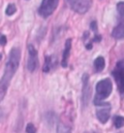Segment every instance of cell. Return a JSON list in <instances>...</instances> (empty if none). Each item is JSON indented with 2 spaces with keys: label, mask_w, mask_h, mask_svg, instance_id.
<instances>
[{
  "label": "cell",
  "mask_w": 124,
  "mask_h": 133,
  "mask_svg": "<svg viewBox=\"0 0 124 133\" xmlns=\"http://www.w3.org/2000/svg\"><path fill=\"white\" fill-rule=\"evenodd\" d=\"M20 61V50L18 48H13L9 55V59L6 63L5 71H4L3 77L0 81V85L8 89V87L10 85L12 78L14 77L15 73L17 72Z\"/></svg>",
  "instance_id": "6da1fadb"
},
{
  "label": "cell",
  "mask_w": 124,
  "mask_h": 133,
  "mask_svg": "<svg viewBox=\"0 0 124 133\" xmlns=\"http://www.w3.org/2000/svg\"><path fill=\"white\" fill-rule=\"evenodd\" d=\"M113 91V84L109 79H103L99 81L96 85V94L94 96V102L95 105H100L103 103V101L107 99L111 93Z\"/></svg>",
  "instance_id": "7a4b0ae2"
},
{
  "label": "cell",
  "mask_w": 124,
  "mask_h": 133,
  "mask_svg": "<svg viewBox=\"0 0 124 133\" xmlns=\"http://www.w3.org/2000/svg\"><path fill=\"white\" fill-rule=\"evenodd\" d=\"M115 83L117 85L118 91L121 95L124 94V59H121L119 61H117L115 64L114 69L112 72Z\"/></svg>",
  "instance_id": "3957f363"
},
{
  "label": "cell",
  "mask_w": 124,
  "mask_h": 133,
  "mask_svg": "<svg viewBox=\"0 0 124 133\" xmlns=\"http://www.w3.org/2000/svg\"><path fill=\"white\" fill-rule=\"evenodd\" d=\"M58 4L59 0H43L38 9V13L42 18L47 19L54 13L58 7Z\"/></svg>",
  "instance_id": "277c9868"
},
{
  "label": "cell",
  "mask_w": 124,
  "mask_h": 133,
  "mask_svg": "<svg viewBox=\"0 0 124 133\" xmlns=\"http://www.w3.org/2000/svg\"><path fill=\"white\" fill-rule=\"evenodd\" d=\"M69 7L78 14H85L91 8L92 0H66Z\"/></svg>",
  "instance_id": "5b68a950"
},
{
  "label": "cell",
  "mask_w": 124,
  "mask_h": 133,
  "mask_svg": "<svg viewBox=\"0 0 124 133\" xmlns=\"http://www.w3.org/2000/svg\"><path fill=\"white\" fill-rule=\"evenodd\" d=\"M28 59H27V69L30 72H33L37 69L38 64H39V59H38V52L34 48L33 45H28Z\"/></svg>",
  "instance_id": "8992f818"
},
{
  "label": "cell",
  "mask_w": 124,
  "mask_h": 133,
  "mask_svg": "<svg viewBox=\"0 0 124 133\" xmlns=\"http://www.w3.org/2000/svg\"><path fill=\"white\" fill-rule=\"evenodd\" d=\"M111 115V105L109 103H101L96 110V116L101 123H106Z\"/></svg>",
  "instance_id": "52a82bcc"
},
{
  "label": "cell",
  "mask_w": 124,
  "mask_h": 133,
  "mask_svg": "<svg viewBox=\"0 0 124 133\" xmlns=\"http://www.w3.org/2000/svg\"><path fill=\"white\" fill-rule=\"evenodd\" d=\"M90 88H89V76L88 74H84L82 76V103L84 106H87L90 98Z\"/></svg>",
  "instance_id": "ba28073f"
},
{
  "label": "cell",
  "mask_w": 124,
  "mask_h": 133,
  "mask_svg": "<svg viewBox=\"0 0 124 133\" xmlns=\"http://www.w3.org/2000/svg\"><path fill=\"white\" fill-rule=\"evenodd\" d=\"M71 48H72V39L69 38V39L66 40L64 51H63V54H62L61 65L64 68H66V67L68 66V59H69L70 52H71Z\"/></svg>",
  "instance_id": "9c48e42d"
},
{
  "label": "cell",
  "mask_w": 124,
  "mask_h": 133,
  "mask_svg": "<svg viewBox=\"0 0 124 133\" xmlns=\"http://www.w3.org/2000/svg\"><path fill=\"white\" fill-rule=\"evenodd\" d=\"M112 36L115 40H122L124 39V21H121L113 29Z\"/></svg>",
  "instance_id": "30bf717a"
},
{
  "label": "cell",
  "mask_w": 124,
  "mask_h": 133,
  "mask_svg": "<svg viewBox=\"0 0 124 133\" xmlns=\"http://www.w3.org/2000/svg\"><path fill=\"white\" fill-rule=\"evenodd\" d=\"M55 58H53L52 56H46L45 57V63H44V66H43V71L45 73H47L55 66Z\"/></svg>",
  "instance_id": "8fae6325"
},
{
  "label": "cell",
  "mask_w": 124,
  "mask_h": 133,
  "mask_svg": "<svg viewBox=\"0 0 124 133\" xmlns=\"http://www.w3.org/2000/svg\"><path fill=\"white\" fill-rule=\"evenodd\" d=\"M105 65H106V61H105V58L103 56H98L94 59L93 61V66H94V70L96 73H99V72H102L105 68Z\"/></svg>",
  "instance_id": "7c38bea8"
},
{
  "label": "cell",
  "mask_w": 124,
  "mask_h": 133,
  "mask_svg": "<svg viewBox=\"0 0 124 133\" xmlns=\"http://www.w3.org/2000/svg\"><path fill=\"white\" fill-rule=\"evenodd\" d=\"M56 133H71V128H70V126L59 122L58 124H57Z\"/></svg>",
  "instance_id": "4fadbf2b"
},
{
  "label": "cell",
  "mask_w": 124,
  "mask_h": 133,
  "mask_svg": "<svg viewBox=\"0 0 124 133\" xmlns=\"http://www.w3.org/2000/svg\"><path fill=\"white\" fill-rule=\"evenodd\" d=\"M113 124L116 128H121L124 126V118L122 116H115L113 118Z\"/></svg>",
  "instance_id": "5bb4252c"
},
{
  "label": "cell",
  "mask_w": 124,
  "mask_h": 133,
  "mask_svg": "<svg viewBox=\"0 0 124 133\" xmlns=\"http://www.w3.org/2000/svg\"><path fill=\"white\" fill-rule=\"evenodd\" d=\"M17 12V7H16L15 4H9L6 8V15L7 16H13Z\"/></svg>",
  "instance_id": "9a60e30c"
},
{
  "label": "cell",
  "mask_w": 124,
  "mask_h": 133,
  "mask_svg": "<svg viewBox=\"0 0 124 133\" xmlns=\"http://www.w3.org/2000/svg\"><path fill=\"white\" fill-rule=\"evenodd\" d=\"M116 10L119 16L124 18V1H120L116 4Z\"/></svg>",
  "instance_id": "2e32d148"
},
{
  "label": "cell",
  "mask_w": 124,
  "mask_h": 133,
  "mask_svg": "<svg viewBox=\"0 0 124 133\" xmlns=\"http://www.w3.org/2000/svg\"><path fill=\"white\" fill-rule=\"evenodd\" d=\"M25 130H26V133H36V128H35L34 124L31 123V122L27 123Z\"/></svg>",
  "instance_id": "e0dca14e"
},
{
  "label": "cell",
  "mask_w": 124,
  "mask_h": 133,
  "mask_svg": "<svg viewBox=\"0 0 124 133\" xmlns=\"http://www.w3.org/2000/svg\"><path fill=\"white\" fill-rule=\"evenodd\" d=\"M90 28H91V30L94 32V34L98 33V26H97V22H95V21L90 22Z\"/></svg>",
  "instance_id": "ac0fdd59"
},
{
  "label": "cell",
  "mask_w": 124,
  "mask_h": 133,
  "mask_svg": "<svg viewBox=\"0 0 124 133\" xmlns=\"http://www.w3.org/2000/svg\"><path fill=\"white\" fill-rule=\"evenodd\" d=\"M6 92H7V89H5V88L0 85V102L4 99V97L6 95Z\"/></svg>",
  "instance_id": "d6986e66"
},
{
  "label": "cell",
  "mask_w": 124,
  "mask_h": 133,
  "mask_svg": "<svg viewBox=\"0 0 124 133\" xmlns=\"http://www.w3.org/2000/svg\"><path fill=\"white\" fill-rule=\"evenodd\" d=\"M101 40H102V36H101L100 34L97 33V34H94V38H93V39H92L90 42H91L92 44H93L94 42H97V43H98V42H100Z\"/></svg>",
  "instance_id": "ffe728a7"
},
{
  "label": "cell",
  "mask_w": 124,
  "mask_h": 133,
  "mask_svg": "<svg viewBox=\"0 0 124 133\" xmlns=\"http://www.w3.org/2000/svg\"><path fill=\"white\" fill-rule=\"evenodd\" d=\"M7 44V37L5 36V35H2L1 34V37H0V45H2V46H4V45Z\"/></svg>",
  "instance_id": "44dd1931"
},
{
  "label": "cell",
  "mask_w": 124,
  "mask_h": 133,
  "mask_svg": "<svg viewBox=\"0 0 124 133\" xmlns=\"http://www.w3.org/2000/svg\"><path fill=\"white\" fill-rule=\"evenodd\" d=\"M85 49H87V50H91L92 49V43L91 42H89V43H86V44H85Z\"/></svg>",
  "instance_id": "7402d4cb"
},
{
  "label": "cell",
  "mask_w": 124,
  "mask_h": 133,
  "mask_svg": "<svg viewBox=\"0 0 124 133\" xmlns=\"http://www.w3.org/2000/svg\"><path fill=\"white\" fill-rule=\"evenodd\" d=\"M1 58H2V56H1V55H0V60H1Z\"/></svg>",
  "instance_id": "603a6c76"
},
{
  "label": "cell",
  "mask_w": 124,
  "mask_h": 133,
  "mask_svg": "<svg viewBox=\"0 0 124 133\" xmlns=\"http://www.w3.org/2000/svg\"><path fill=\"white\" fill-rule=\"evenodd\" d=\"M0 37H1V34H0Z\"/></svg>",
  "instance_id": "cb8c5ba5"
}]
</instances>
